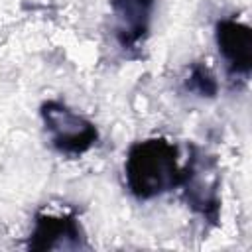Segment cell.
I'll use <instances>...</instances> for the list:
<instances>
[{"label":"cell","instance_id":"1","mask_svg":"<svg viewBox=\"0 0 252 252\" xmlns=\"http://www.w3.org/2000/svg\"><path fill=\"white\" fill-rule=\"evenodd\" d=\"M124 177L128 191L140 201L179 187L181 167L177 163V148L165 138L134 142L126 154Z\"/></svg>","mask_w":252,"mask_h":252},{"label":"cell","instance_id":"2","mask_svg":"<svg viewBox=\"0 0 252 252\" xmlns=\"http://www.w3.org/2000/svg\"><path fill=\"white\" fill-rule=\"evenodd\" d=\"M181 195L187 207L211 224L220 219V173L215 156H209L199 146L191 144V156L181 167Z\"/></svg>","mask_w":252,"mask_h":252},{"label":"cell","instance_id":"3","mask_svg":"<svg viewBox=\"0 0 252 252\" xmlns=\"http://www.w3.org/2000/svg\"><path fill=\"white\" fill-rule=\"evenodd\" d=\"M43 128L49 134V142L55 152L67 158H79L87 154L98 142L96 126L71 110L61 100H45L39 106Z\"/></svg>","mask_w":252,"mask_h":252},{"label":"cell","instance_id":"4","mask_svg":"<svg viewBox=\"0 0 252 252\" xmlns=\"http://www.w3.org/2000/svg\"><path fill=\"white\" fill-rule=\"evenodd\" d=\"M215 41L228 79L248 81L252 71V30L234 18H222L215 24Z\"/></svg>","mask_w":252,"mask_h":252},{"label":"cell","instance_id":"5","mask_svg":"<svg viewBox=\"0 0 252 252\" xmlns=\"http://www.w3.org/2000/svg\"><path fill=\"white\" fill-rule=\"evenodd\" d=\"M30 250H81L89 248L85 230L75 215H35L28 240Z\"/></svg>","mask_w":252,"mask_h":252},{"label":"cell","instance_id":"6","mask_svg":"<svg viewBox=\"0 0 252 252\" xmlns=\"http://www.w3.org/2000/svg\"><path fill=\"white\" fill-rule=\"evenodd\" d=\"M156 0H110L112 32L116 43L124 49H136L150 32Z\"/></svg>","mask_w":252,"mask_h":252},{"label":"cell","instance_id":"7","mask_svg":"<svg viewBox=\"0 0 252 252\" xmlns=\"http://www.w3.org/2000/svg\"><path fill=\"white\" fill-rule=\"evenodd\" d=\"M185 91L193 93L199 98H215L219 93V83L211 73V69L205 63L197 61L189 67V75L185 79Z\"/></svg>","mask_w":252,"mask_h":252}]
</instances>
